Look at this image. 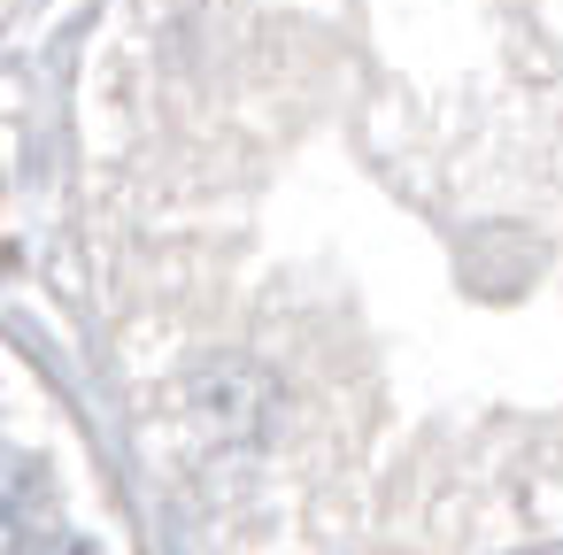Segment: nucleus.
Here are the masks:
<instances>
[{
	"label": "nucleus",
	"mask_w": 563,
	"mask_h": 555,
	"mask_svg": "<svg viewBox=\"0 0 563 555\" xmlns=\"http://www.w3.org/2000/svg\"><path fill=\"white\" fill-rule=\"evenodd\" d=\"M47 470L24 455V447H0V547H24L47 517Z\"/></svg>",
	"instance_id": "obj_1"
},
{
	"label": "nucleus",
	"mask_w": 563,
	"mask_h": 555,
	"mask_svg": "<svg viewBox=\"0 0 563 555\" xmlns=\"http://www.w3.org/2000/svg\"><path fill=\"white\" fill-rule=\"evenodd\" d=\"M16 555H93V547H86L78 532H32V540H24Z\"/></svg>",
	"instance_id": "obj_2"
}]
</instances>
